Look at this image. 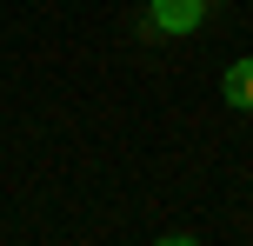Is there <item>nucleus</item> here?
Returning <instances> with one entry per match:
<instances>
[{
    "instance_id": "nucleus-1",
    "label": "nucleus",
    "mask_w": 253,
    "mask_h": 246,
    "mask_svg": "<svg viewBox=\"0 0 253 246\" xmlns=\"http://www.w3.org/2000/svg\"><path fill=\"white\" fill-rule=\"evenodd\" d=\"M207 20V0H153V27L160 34H193Z\"/></svg>"
},
{
    "instance_id": "nucleus-2",
    "label": "nucleus",
    "mask_w": 253,
    "mask_h": 246,
    "mask_svg": "<svg viewBox=\"0 0 253 246\" xmlns=\"http://www.w3.org/2000/svg\"><path fill=\"white\" fill-rule=\"evenodd\" d=\"M220 93H227L233 113H253V53H247V60H233L227 73H220Z\"/></svg>"
}]
</instances>
